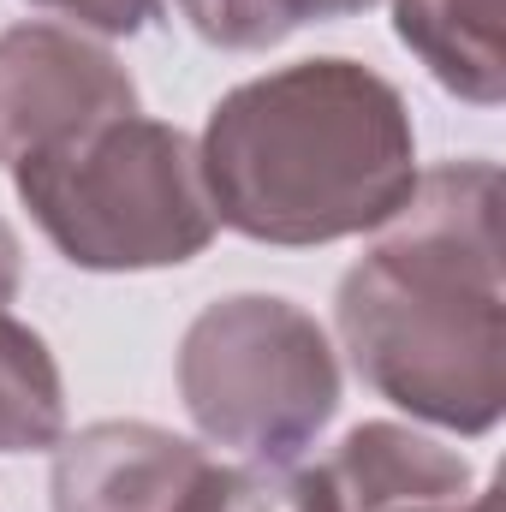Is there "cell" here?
Returning a JSON list of instances; mask_svg holds the SVG:
<instances>
[{
	"instance_id": "9",
	"label": "cell",
	"mask_w": 506,
	"mask_h": 512,
	"mask_svg": "<svg viewBox=\"0 0 506 512\" xmlns=\"http://www.w3.org/2000/svg\"><path fill=\"white\" fill-rule=\"evenodd\" d=\"M66 435V387L48 340L0 310V453H48Z\"/></svg>"
},
{
	"instance_id": "8",
	"label": "cell",
	"mask_w": 506,
	"mask_h": 512,
	"mask_svg": "<svg viewBox=\"0 0 506 512\" xmlns=\"http://www.w3.org/2000/svg\"><path fill=\"white\" fill-rule=\"evenodd\" d=\"M399 42L471 108L506 102V48H501V0H393Z\"/></svg>"
},
{
	"instance_id": "6",
	"label": "cell",
	"mask_w": 506,
	"mask_h": 512,
	"mask_svg": "<svg viewBox=\"0 0 506 512\" xmlns=\"http://www.w3.org/2000/svg\"><path fill=\"white\" fill-rule=\"evenodd\" d=\"M310 477L316 512H501L453 447L405 423H358Z\"/></svg>"
},
{
	"instance_id": "1",
	"label": "cell",
	"mask_w": 506,
	"mask_h": 512,
	"mask_svg": "<svg viewBox=\"0 0 506 512\" xmlns=\"http://www.w3.org/2000/svg\"><path fill=\"white\" fill-rule=\"evenodd\" d=\"M381 239L340 274L334 328L387 405L453 435H489L506 411L501 167L417 173Z\"/></svg>"
},
{
	"instance_id": "11",
	"label": "cell",
	"mask_w": 506,
	"mask_h": 512,
	"mask_svg": "<svg viewBox=\"0 0 506 512\" xmlns=\"http://www.w3.org/2000/svg\"><path fill=\"white\" fill-rule=\"evenodd\" d=\"M179 512H316V477L292 465H203Z\"/></svg>"
},
{
	"instance_id": "5",
	"label": "cell",
	"mask_w": 506,
	"mask_h": 512,
	"mask_svg": "<svg viewBox=\"0 0 506 512\" xmlns=\"http://www.w3.org/2000/svg\"><path fill=\"white\" fill-rule=\"evenodd\" d=\"M126 114H137V84L102 42L42 18L0 30V161L6 167Z\"/></svg>"
},
{
	"instance_id": "4",
	"label": "cell",
	"mask_w": 506,
	"mask_h": 512,
	"mask_svg": "<svg viewBox=\"0 0 506 512\" xmlns=\"http://www.w3.org/2000/svg\"><path fill=\"white\" fill-rule=\"evenodd\" d=\"M179 399L203 441L256 465H292L340 411V358L328 328L292 298L233 292L185 328Z\"/></svg>"
},
{
	"instance_id": "3",
	"label": "cell",
	"mask_w": 506,
	"mask_h": 512,
	"mask_svg": "<svg viewBox=\"0 0 506 512\" xmlns=\"http://www.w3.org/2000/svg\"><path fill=\"white\" fill-rule=\"evenodd\" d=\"M12 191L48 245L90 274L179 268L209 251L215 209L197 143L167 120H108L12 161Z\"/></svg>"
},
{
	"instance_id": "12",
	"label": "cell",
	"mask_w": 506,
	"mask_h": 512,
	"mask_svg": "<svg viewBox=\"0 0 506 512\" xmlns=\"http://www.w3.org/2000/svg\"><path fill=\"white\" fill-rule=\"evenodd\" d=\"M30 6H48L96 36H137L161 18V0H30Z\"/></svg>"
},
{
	"instance_id": "13",
	"label": "cell",
	"mask_w": 506,
	"mask_h": 512,
	"mask_svg": "<svg viewBox=\"0 0 506 512\" xmlns=\"http://www.w3.org/2000/svg\"><path fill=\"white\" fill-rule=\"evenodd\" d=\"M18 280H24V245H18V233L0 221V310L18 298Z\"/></svg>"
},
{
	"instance_id": "10",
	"label": "cell",
	"mask_w": 506,
	"mask_h": 512,
	"mask_svg": "<svg viewBox=\"0 0 506 512\" xmlns=\"http://www.w3.org/2000/svg\"><path fill=\"white\" fill-rule=\"evenodd\" d=\"M370 6H381V0H179V12L191 18V30L209 48H227V54L280 48L304 24L352 18V12H370Z\"/></svg>"
},
{
	"instance_id": "7",
	"label": "cell",
	"mask_w": 506,
	"mask_h": 512,
	"mask_svg": "<svg viewBox=\"0 0 506 512\" xmlns=\"http://www.w3.org/2000/svg\"><path fill=\"white\" fill-rule=\"evenodd\" d=\"M209 453L155 423H90L54 447V512H179Z\"/></svg>"
},
{
	"instance_id": "2",
	"label": "cell",
	"mask_w": 506,
	"mask_h": 512,
	"mask_svg": "<svg viewBox=\"0 0 506 512\" xmlns=\"http://www.w3.org/2000/svg\"><path fill=\"white\" fill-rule=\"evenodd\" d=\"M197 167L221 227L310 251L393 221L417 185V131L381 72L322 54L227 90L209 108Z\"/></svg>"
}]
</instances>
